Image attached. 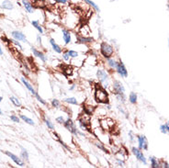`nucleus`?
<instances>
[{
	"instance_id": "1",
	"label": "nucleus",
	"mask_w": 169,
	"mask_h": 168,
	"mask_svg": "<svg viewBox=\"0 0 169 168\" xmlns=\"http://www.w3.org/2000/svg\"><path fill=\"white\" fill-rule=\"evenodd\" d=\"M94 98L99 104L107 105L110 104V97H108V91L101 85H97L94 90Z\"/></svg>"
},
{
	"instance_id": "2",
	"label": "nucleus",
	"mask_w": 169,
	"mask_h": 168,
	"mask_svg": "<svg viewBox=\"0 0 169 168\" xmlns=\"http://www.w3.org/2000/svg\"><path fill=\"white\" fill-rule=\"evenodd\" d=\"M112 92L116 98L121 102L124 103L126 101V96H125V87L122 83L119 80H114L112 83Z\"/></svg>"
},
{
	"instance_id": "3",
	"label": "nucleus",
	"mask_w": 169,
	"mask_h": 168,
	"mask_svg": "<svg viewBox=\"0 0 169 168\" xmlns=\"http://www.w3.org/2000/svg\"><path fill=\"white\" fill-rule=\"evenodd\" d=\"M77 121H78V126L79 129L82 131L86 132L92 133V129H91V116L86 114V113H81L79 114L77 118Z\"/></svg>"
},
{
	"instance_id": "4",
	"label": "nucleus",
	"mask_w": 169,
	"mask_h": 168,
	"mask_svg": "<svg viewBox=\"0 0 169 168\" xmlns=\"http://www.w3.org/2000/svg\"><path fill=\"white\" fill-rule=\"evenodd\" d=\"M99 50H100L101 55L105 59L113 57L114 52H115V51H114V47L112 45H110V43H108L107 41H102L100 43Z\"/></svg>"
},
{
	"instance_id": "5",
	"label": "nucleus",
	"mask_w": 169,
	"mask_h": 168,
	"mask_svg": "<svg viewBox=\"0 0 169 168\" xmlns=\"http://www.w3.org/2000/svg\"><path fill=\"white\" fill-rule=\"evenodd\" d=\"M63 125L64 126V128L66 129L67 131H69L72 134L75 135V136H79V135L80 136H86L84 132H79V129H77V127H76L74 121L71 118H68L67 120H65V121Z\"/></svg>"
},
{
	"instance_id": "6",
	"label": "nucleus",
	"mask_w": 169,
	"mask_h": 168,
	"mask_svg": "<svg viewBox=\"0 0 169 168\" xmlns=\"http://www.w3.org/2000/svg\"><path fill=\"white\" fill-rule=\"evenodd\" d=\"M97 77L99 79V83L104 87L108 86V74L104 69H99L97 71Z\"/></svg>"
},
{
	"instance_id": "7",
	"label": "nucleus",
	"mask_w": 169,
	"mask_h": 168,
	"mask_svg": "<svg viewBox=\"0 0 169 168\" xmlns=\"http://www.w3.org/2000/svg\"><path fill=\"white\" fill-rule=\"evenodd\" d=\"M115 70H116V72L119 74V75H121V77L126 78L128 76V70H127L126 66H125V64L121 61L118 62Z\"/></svg>"
},
{
	"instance_id": "8",
	"label": "nucleus",
	"mask_w": 169,
	"mask_h": 168,
	"mask_svg": "<svg viewBox=\"0 0 169 168\" xmlns=\"http://www.w3.org/2000/svg\"><path fill=\"white\" fill-rule=\"evenodd\" d=\"M5 154L6 155H8L10 159H11L16 165H19V166H20V167H23V166H25V162L21 160V158H19V156H17L16 154H12V153H10V151H5Z\"/></svg>"
},
{
	"instance_id": "9",
	"label": "nucleus",
	"mask_w": 169,
	"mask_h": 168,
	"mask_svg": "<svg viewBox=\"0 0 169 168\" xmlns=\"http://www.w3.org/2000/svg\"><path fill=\"white\" fill-rule=\"evenodd\" d=\"M132 154L135 155L136 158H137L140 162H143V165H146V164H147V161H146L145 156L143 155V151H141V149L136 148V147H132Z\"/></svg>"
},
{
	"instance_id": "10",
	"label": "nucleus",
	"mask_w": 169,
	"mask_h": 168,
	"mask_svg": "<svg viewBox=\"0 0 169 168\" xmlns=\"http://www.w3.org/2000/svg\"><path fill=\"white\" fill-rule=\"evenodd\" d=\"M137 140H138L139 149L144 150V151L148 150V140H147V138L144 136V135H138Z\"/></svg>"
},
{
	"instance_id": "11",
	"label": "nucleus",
	"mask_w": 169,
	"mask_h": 168,
	"mask_svg": "<svg viewBox=\"0 0 169 168\" xmlns=\"http://www.w3.org/2000/svg\"><path fill=\"white\" fill-rule=\"evenodd\" d=\"M11 35L14 38L15 40H17L19 41H23V42H28V40H27V37L24 33H22L21 31L19 30H14L11 32Z\"/></svg>"
},
{
	"instance_id": "12",
	"label": "nucleus",
	"mask_w": 169,
	"mask_h": 168,
	"mask_svg": "<svg viewBox=\"0 0 169 168\" xmlns=\"http://www.w3.org/2000/svg\"><path fill=\"white\" fill-rule=\"evenodd\" d=\"M62 35H63V40L65 44H70L72 41V34L71 31L67 29H62Z\"/></svg>"
},
{
	"instance_id": "13",
	"label": "nucleus",
	"mask_w": 169,
	"mask_h": 168,
	"mask_svg": "<svg viewBox=\"0 0 169 168\" xmlns=\"http://www.w3.org/2000/svg\"><path fill=\"white\" fill-rule=\"evenodd\" d=\"M94 39L92 37H88V36H82L78 35L76 36V42L81 43V44H88V43H92Z\"/></svg>"
},
{
	"instance_id": "14",
	"label": "nucleus",
	"mask_w": 169,
	"mask_h": 168,
	"mask_svg": "<svg viewBox=\"0 0 169 168\" xmlns=\"http://www.w3.org/2000/svg\"><path fill=\"white\" fill-rule=\"evenodd\" d=\"M96 108L97 107L92 106V105H88V104H83L82 106V109H83V112L88 114L89 116H92L96 112Z\"/></svg>"
},
{
	"instance_id": "15",
	"label": "nucleus",
	"mask_w": 169,
	"mask_h": 168,
	"mask_svg": "<svg viewBox=\"0 0 169 168\" xmlns=\"http://www.w3.org/2000/svg\"><path fill=\"white\" fill-rule=\"evenodd\" d=\"M31 52H32V53H33V55L34 56H36L37 58H39V59H41V60L43 62V63H46L47 62V56L45 55L44 53H43L42 52H41V51H39V50H37L36 48H34V47H31Z\"/></svg>"
},
{
	"instance_id": "16",
	"label": "nucleus",
	"mask_w": 169,
	"mask_h": 168,
	"mask_svg": "<svg viewBox=\"0 0 169 168\" xmlns=\"http://www.w3.org/2000/svg\"><path fill=\"white\" fill-rule=\"evenodd\" d=\"M21 3H22L24 8L26 9V11L28 13H33L34 12V6L32 5L31 2L29 1V0H22Z\"/></svg>"
},
{
	"instance_id": "17",
	"label": "nucleus",
	"mask_w": 169,
	"mask_h": 168,
	"mask_svg": "<svg viewBox=\"0 0 169 168\" xmlns=\"http://www.w3.org/2000/svg\"><path fill=\"white\" fill-rule=\"evenodd\" d=\"M21 82L23 83V85L26 86V88L28 89V90L30 92V93H31L32 95H33V96L37 93L36 90H35V89H34V87H33V85H32L30 83H29L28 81H27V80L25 79V77H21Z\"/></svg>"
},
{
	"instance_id": "18",
	"label": "nucleus",
	"mask_w": 169,
	"mask_h": 168,
	"mask_svg": "<svg viewBox=\"0 0 169 168\" xmlns=\"http://www.w3.org/2000/svg\"><path fill=\"white\" fill-rule=\"evenodd\" d=\"M0 8H1L2 9L11 10L14 8V5L11 1H10V0H4V1L2 2V4H1V6H0Z\"/></svg>"
},
{
	"instance_id": "19",
	"label": "nucleus",
	"mask_w": 169,
	"mask_h": 168,
	"mask_svg": "<svg viewBox=\"0 0 169 168\" xmlns=\"http://www.w3.org/2000/svg\"><path fill=\"white\" fill-rule=\"evenodd\" d=\"M62 68H63V74L65 75V76H70V75H72L73 73H74L73 67L68 65V64H66V65H63Z\"/></svg>"
},
{
	"instance_id": "20",
	"label": "nucleus",
	"mask_w": 169,
	"mask_h": 168,
	"mask_svg": "<svg viewBox=\"0 0 169 168\" xmlns=\"http://www.w3.org/2000/svg\"><path fill=\"white\" fill-rule=\"evenodd\" d=\"M50 43H51V45L52 47V50L56 53H62L63 52V49L61 48V46L58 45L53 39H50Z\"/></svg>"
},
{
	"instance_id": "21",
	"label": "nucleus",
	"mask_w": 169,
	"mask_h": 168,
	"mask_svg": "<svg viewBox=\"0 0 169 168\" xmlns=\"http://www.w3.org/2000/svg\"><path fill=\"white\" fill-rule=\"evenodd\" d=\"M53 135H54V138H56L57 142L60 143V144H61L64 149H66L67 151H70V147H69V146H68V145H67L66 143H65L63 142V140L61 139V136H60V135H59L56 132H53Z\"/></svg>"
},
{
	"instance_id": "22",
	"label": "nucleus",
	"mask_w": 169,
	"mask_h": 168,
	"mask_svg": "<svg viewBox=\"0 0 169 168\" xmlns=\"http://www.w3.org/2000/svg\"><path fill=\"white\" fill-rule=\"evenodd\" d=\"M106 61H107V64H108V66L110 67V69H116V66H117L118 62L115 60V59L112 58V57H110V58L106 59Z\"/></svg>"
},
{
	"instance_id": "23",
	"label": "nucleus",
	"mask_w": 169,
	"mask_h": 168,
	"mask_svg": "<svg viewBox=\"0 0 169 168\" xmlns=\"http://www.w3.org/2000/svg\"><path fill=\"white\" fill-rule=\"evenodd\" d=\"M84 2H85L86 4H88L90 8H93V9L95 10V11H97V12H99V11H100L99 7L97 6V5L94 1H92V0H84Z\"/></svg>"
},
{
	"instance_id": "24",
	"label": "nucleus",
	"mask_w": 169,
	"mask_h": 168,
	"mask_svg": "<svg viewBox=\"0 0 169 168\" xmlns=\"http://www.w3.org/2000/svg\"><path fill=\"white\" fill-rule=\"evenodd\" d=\"M95 145L97 146V148H99L100 151H102L103 153H105V154H108L110 153V151L108 150V148H106V146L104 145V143H103L102 142H96L95 143Z\"/></svg>"
},
{
	"instance_id": "25",
	"label": "nucleus",
	"mask_w": 169,
	"mask_h": 168,
	"mask_svg": "<svg viewBox=\"0 0 169 168\" xmlns=\"http://www.w3.org/2000/svg\"><path fill=\"white\" fill-rule=\"evenodd\" d=\"M31 25L33 26L38 31H39L40 34H43V29H42V27L41 26L39 20H32L31 21Z\"/></svg>"
},
{
	"instance_id": "26",
	"label": "nucleus",
	"mask_w": 169,
	"mask_h": 168,
	"mask_svg": "<svg viewBox=\"0 0 169 168\" xmlns=\"http://www.w3.org/2000/svg\"><path fill=\"white\" fill-rule=\"evenodd\" d=\"M63 102L67 103V104H69V105H74V106L78 105V101H77V99H76L74 96L66 97V98L63 99Z\"/></svg>"
},
{
	"instance_id": "27",
	"label": "nucleus",
	"mask_w": 169,
	"mask_h": 168,
	"mask_svg": "<svg viewBox=\"0 0 169 168\" xmlns=\"http://www.w3.org/2000/svg\"><path fill=\"white\" fill-rule=\"evenodd\" d=\"M34 6L36 8H45L47 4L45 2V0H34Z\"/></svg>"
},
{
	"instance_id": "28",
	"label": "nucleus",
	"mask_w": 169,
	"mask_h": 168,
	"mask_svg": "<svg viewBox=\"0 0 169 168\" xmlns=\"http://www.w3.org/2000/svg\"><path fill=\"white\" fill-rule=\"evenodd\" d=\"M19 117H20L21 120H22L23 121H25L27 124H29V125H30V126H34V125H35V122L33 121V120H31L30 118L27 117V116H25V115H23V114H21Z\"/></svg>"
},
{
	"instance_id": "29",
	"label": "nucleus",
	"mask_w": 169,
	"mask_h": 168,
	"mask_svg": "<svg viewBox=\"0 0 169 168\" xmlns=\"http://www.w3.org/2000/svg\"><path fill=\"white\" fill-rule=\"evenodd\" d=\"M160 132L163 134H169V120L160 126Z\"/></svg>"
},
{
	"instance_id": "30",
	"label": "nucleus",
	"mask_w": 169,
	"mask_h": 168,
	"mask_svg": "<svg viewBox=\"0 0 169 168\" xmlns=\"http://www.w3.org/2000/svg\"><path fill=\"white\" fill-rule=\"evenodd\" d=\"M150 161H151V166L152 168H158V167L161 166L160 165V162L158 161L155 157H154V156L150 157Z\"/></svg>"
},
{
	"instance_id": "31",
	"label": "nucleus",
	"mask_w": 169,
	"mask_h": 168,
	"mask_svg": "<svg viewBox=\"0 0 169 168\" xmlns=\"http://www.w3.org/2000/svg\"><path fill=\"white\" fill-rule=\"evenodd\" d=\"M129 101L132 103V104H136L137 103V94L135 92H130L129 95Z\"/></svg>"
},
{
	"instance_id": "32",
	"label": "nucleus",
	"mask_w": 169,
	"mask_h": 168,
	"mask_svg": "<svg viewBox=\"0 0 169 168\" xmlns=\"http://www.w3.org/2000/svg\"><path fill=\"white\" fill-rule=\"evenodd\" d=\"M20 157L24 161H29V153L25 148L21 147V153H20Z\"/></svg>"
},
{
	"instance_id": "33",
	"label": "nucleus",
	"mask_w": 169,
	"mask_h": 168,
	"mask_svg": "<svg viewBox=\"0 0 169 168\" xmlns=\"http://www.w3.org/2000/svg\"><path fill=\"white\" fill-rule=\"evenodd\" d=\"M9 99H10V101H11V103H12V104H13L15 107H21V103H20V101L19 100L18 97H16V96H10V97H9Z\"/></svg>"
},
{
	"instance_id": "34",
	"label": "nucleus",
	"mask_w": 169,
	"mask_h": 168,
	"mask_svg": "<svg viewBox=\"0 0 169 168\" xmlns=\"http://www.w3.org/2000/svg\"><path fill=\"white\" fill-rule=\"evenodd\" d=\"M44 122L46 124V126L48 129H50L51 131H54V124L51 121V120L49 118H44Z\"/></svg>"
},
{
	"instance_id": "35",
	"label": "nucleus",
	"mask_w": 169,
	"mask_h": 168,
	"mask_svg": "<svg viewBox=\"0 0 169 168\" xmlns=\"http://www.w3.org/2000/svg\"><path fill=\"white\" fill-rule=\"evenodd\" d=\"M51 104H52V107H54V108H58L60 107V106H61V102H60L58 99L56 98H53L51 102Z\"/></svg>"
},
{
	"instance_id": "36",
	"label": "nucleus",
	"mask_w": 169,
	"mask_h": 168,
	"mask_svg": "<svg viewBox=\"0 0 169 168\" xmlns=\"http://www.w3.org/2000/svg\"><path fill=\"white\" fill-rule=\"evenodd\" d=\"M34 96L36 97V99H37L38 101H39L41 105H44V106H46V105H47V102H46L44 99H43L42 97H41L39 94H38V93H36V94L34 95Z\"/></svg>"
},
{
	"instance_id": "37",
	"label": "nucleus",
	"mask_w": 169,
	"mask_h": 168,
	"mask_svg": "<svg viewBox=\"0 0 169 168\" xmlns=\"http://www.w3.org/2000/svg\"><path fill=\"white\" fill-rule=\"evenodd\" d=\"M67 52H68V54H69V56H70V58H77L78 57V52H75V51H74V50H67Z\"/></svg>"
},
{
	"instance_id": "38",
	"label": "nucleus",
	"mask_w": 169,
	"mask_h": 168,
	"mask_svg": "<svg viewBox=\"0 0 169 168\" xmlns=\"http://www.w3.org/2000/svg\"><path fill=\"white\" fill-rule=\"evenodd\" d=\"M62 56H63V59L65 62H68L70 59H71L70 56H69V54H68V52H67V50L63 52V55Z\"/></svg>"
},
{
	"instance_id": "39",
	"label": "nucleus",
	"mask_w": 169,
	"mask_h": 168,
	"mask_svg": "<svg viewBox=\"0 0 169 168\" xmlns=\"http://www.w3.org/2000/svg\"><path fill=\"white\" fill-rule=\"evenodd\" d=\"M55 121H56L57 123H59V124H63L64 121H65V120H64V118H63V116H59V117H57V118H55Z\"/></svg>"
},
{
	"instance_id": "40",
	"label": "nucleus",
	"mask_w": 169,
	"mask_h": 168,
	"mask_svg": "<svg viewBox=\"0 0 169 168\" xmlns=\"http://www.w3.org/2000/svg\"><path fill=\"white\" fill-rule=\"evenodd\" d=\"M116 162H117V164H118L119 166H121V167H124L125 166V162H124L123 160L119 159V158H117L116 159Z\"/></svg>"
},
{
	"instance_id": "41",
	"label": "nucleus",
	"mask_w": 169,
	"mask_h": 168,
	"mask_svg": "<svg viewBox=\"0 0 169 168\" xmlns=\"http://www.w3.org/2000/svg\"><path fill=\"white\" fill-rule=\"evenodd\" d=\"M10 120H11L12 121H14V122H16V123L19 122V118L17 117L16 115H11V116H10Z\"/></svg>"
},
{
	"instance_id": "42",
	"label": "nucleus",
	"mask_w": 169,
	"mask_h": 168,
	"mask_svg": "<svg viewBox=\"0 0 169 168\" xmlns=\"http://www.w3.org/2000/svg\"><path fill=\"white\" fill-rule=\"evenodd\" d=\"M54 2L56 4H60V5H66L67 4V0H54Z\"/></svg>"
},
{
	"instance_id": "43",
	"label": "nucleus",
	"mask_w": 169,
	"mask_h": 168,
	"mask_svg": "<svg viewBox=\"0 0 169 168\" xmlns=\"http://www.w3.org/2000/svg\"><path fill=\"white\" fill-rule=\"evenodd\" d=\"M11 41L14 43V44L17 45V46H18V48H19V49H20V50H21V49H22V46H21V44H20V43H19L17 40H15V39H14V40H11Z\"/></svg>"
},
{
	"instance_id": "44",
	"label": "nucleus",
	"mask_w": 169,
	"mask_h": 168,
	"mask_svg": "<svg viewBox=\"0 0 169 168\" xmlns=\"http://www.w3.org/2000/svg\"><path fill=\"white\" fill-rule=\"evenodd\" d=\"M129 136H130V142H133V138H134V136H133V134H132V132H129Z\"/></svg>"
},
{
	"instance_id": "45",
	"label": "nucleus",
	"mask_w": 169,
	"mask_h": 168,
	"mask_svg": "<svg viewBox=\"0 0 169 168\" xmlns=\"http://www.w3.org/2000/svg\"><path fill=\"white\" fill-rule=\"evenodd\" d=\"M37 40H38V42H39V43H41V35H40V34L37 36Z\"/></svg>"
},
{
	"instance_id": "46",
	"label": "nucleus",
	"mask_w": 169,
	"mask_h": 168,
	"mask_svg": "<svg viewBox=\"0 0 169 168\" xmlns=\"http://www.w3.org/2000/svg\"><path fill=\"white\" fill-rule=\"evenodd\" d=\"M75 87H76V85H72V86L70 87V91H73V90H74L75 89Z\"/></svg>"
},
{
	"instance_id": "47",
	"label": "nucleus",
	"mask_w": 169,
	"mask_h": 168,
	"mask_svg": "<svg viewBox=\"0 0 169 168\" xmlns=\"http://www.w3.org/2000/svg\"><path fill=\"white\" fill-rule=\"evenodd\" d=\"M2 54H3V50H2L1 46H0V55H2Z\"/></svg>"
},
{
	"instance_id": "48",
	"label": "nucleus",
	"mask_w": 169,
	"mask_h": 168,
	"mask_svg": "<svg viewBox=\"0 0 169 168\" xmlns=\"http://www.w3.org/2000/svg\"><path fill=\"white\" fill-rule=\"evenodd\" d=\"M3 114V111H2V109L0 108V115H2Z\"/></svg>"
},
{
	"instance_id": "49",
	"label": "nucleus",
	"mask_w": 169,
	"mask_h": 168,
	"mask_svg": "<svg viewBox=\"0 0 169 168\" xmlns=\"http://www.w3.org/2000/svg\"><path fill=\"white\" fill-rule=\"evenodd\" d=\"M2 99H3V97H2V96H0V102L2 101Z\"/></svg>"
},
{
	"instance_id": "50",
	"label": "nucleus",
	"mask_w": 169,
	"mask_h": 168,
	"mask_svg": "<svg viewBox=\"0 0 169 168\" xmlns=\"http://www.w3.org/2000/svg\"><path fill=\"white\" fill-rule=\"evenodd\" d=\"M168 43H169V41H168Z\"/></svg>"
}]
</instances>
